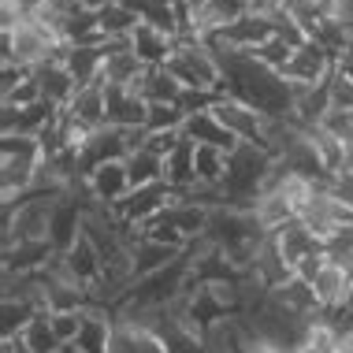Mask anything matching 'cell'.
I'll return each instance as SVG.
<instances>
[{
  "mask_svg": "<svg viewBox=\"0 0 353 353\" xmlns=\"http://www.w3.org/2000/svg\"><path fill=\"white\" fill-rule=\"evenodd\" d=\"M168 71L175 74L186 90H205V93H223V63L194 30L175 37V52L168 60Z\"/></svg>",
  "mask_w": 353,
  "mask_h": 353,
  "instance_id": "1",
  "label": "cell"
},
{
  "mask_svg": "<svg viewBox=\"0 0 353 353\" xmlns=\"http://www.w3.org/2000/svg\"><path fill=\"white\" fill-rule=\"evenodd\" d=\"M272 168V152L268 149H256V145H238L231 152V164H227V179H223V201L227 205H242L250 208L253 197L261 194L264 175Z\"/></svg>",
  "mask_w": 353,
  "mask_h": 353,
  "instance_id": "2",
  "label": "cell"
},
{
  "mask_svg": "<svg viewBox=\"0 0 353 353\" xmlns=\"http://www.w3.org/2000/svg\"><path fill=\"white\" fill-rule=\"evenodd\" d=\"M63 49H68V41H60V37L52 30H45L41 23H23L19 30L4 34V56H0V60L19 63V68H26L34 74L41 63H52V60L63 63Z\"/></svg>",
  "mask_w": 353,
  "mask_h": 353,
  "instance_id": "3",
  "label": "cell"
},
{
  "mask_svg": "<svg viewBox=\"0 0 353 353\" xmlns=\"http://www.w3.org/2000/svg\"><path fill=\"white\" fill-rule=\"evenodd\" d=\"M212 116L223 123L242 145L268 149V116H264L261 108H253L250 101L234 97V93H219L216 104H212Z\"/></svg>",
  "mask_w": 353,
  "mask_h": 353,
  "instance_id": "4",
  "label": "cell"
},
{
  "mask_svg": "<svg viewBox=\"0 0 353 353\" xmlns=\"http://www.w3.org/2000/svg\"><path fill=\"white\" fill-rule=\"evenodd\" d=\"M175 201H179V194L168 183L138 186V190H130V194L116 205V216L123 219V223H130V227H145V223H152V219L164 212V208H171Z\"/></svg>",
  "mask_w": 353,
  "mask_h": 353,
  "instance_id": "5",
  "label": "cell"
},
{
  "mask_svg": "<svg viewBox=\"0 0 353 353\" xmlns=\"http://www.w3.org/2000/svg\"><path fill=\"white\" fill-rule=\"evenodd\" d=\"M101 49H104L101 85H127V90H138L149 68L141 63V56L130 49V37H112V41H104Z\"/></svg>",
  "mask_w": 353,
  "mask_h": 353,
  "instance_id": "6",
  "label": "cell"
},
{
  "mask_svg": "<svg viewBox=\"0 0 353 353\" xmlns=\"http://www.w3.org/2000/svg\"><path fill=\"white\" fill-rule=\"evenodd\" d=\"M145 119H149V101L138 90L104 85V127L134 130V127H145Z\"/></svg>",
  "mask_w": 353,
  "mask_h": 353,
  "instance_id": "7",
  "label": "cell"
},
{
  "mask_svg": "<svg viewBox=\"0 0 353 353\" xmlns=\"http://www.w3.org/2000/svg\"><path fill=\"white\" fill-rule=\"evenodd\" d=\"M331 74H335V56L323 49L316 37H309V41L294 52V60H290V68L283 71V79L290 85H320V82H327Z\"/></svg>",
  "mask_w": 353,
  "mask_h": 353,
  "instance_id": "8",
  "label": "cell"
},
{
  "mask_svg": "<svg viewBox=\"0 0 353 353\" xmlns=\"http://www.w3.org/2000/svg\"><path fill=\"white\" fill-rule=\"evenodd\" d=\"M56 119H60V108H52L49 101H37L30 108H8V104H0V134L41 138V130H49Z\"/></svg>",
  "mask_w": 353,
  "mask_h": 353,
  "instance_id": "9",
  "label": "cell"
},
{
  "mask_svg": "<svg viewBox=\"0 0 353 353\" xmlns=\"http://www.w3.org/2000/svg\"><path fill=\"white\" fill-rule=\"evenodd\" d=\"M85 190H90V201L97 205H112L116 208L123 197L130 194V175H127V160H112L101 164L85 175Z\"/></svg>",
  "mask_w": 353,
  "mask_h": 353,
  "instance_id": "10",
  "label": "cell"
},
{
  "mask_svg": "<svg viewBox=\"0 0 353 353\" xmlns=\"http://www.w3.org/2000/svg\"><path fill=\"white\" fill-rule=\"evenodd\" d=\"M350 290H353V279L342 264H323V272L312 279V294H316V305L323 312H346V301H350Z\"/></svg>",
  "mask_w": 353,
  "mask_h": 353,
  "instance_id": "11",
  "label": "cell"
},
{
  "mask_svg": "<svg viewBox=\"0 0 353 353\" xmlns=\"http://www.w3.org/2000/svg\"><path fill=\"white\" fill-rule=\"evenodd\" d=\"M130 256H134V283H138V279H149V275L171 268L175 261H183V250H175V245H168V242H157V238L141 234L138 242L130 245Z\"/></svg>",
  "mask_w": 353,
  "mask_h": 353,
  "instance_id": "12",
  "label": "cell"
},
{
  "mask_svg": "<svg viewBox=\"0 0 353 353\" xmlns=\"http://www.w3.org/2000/svg\"><path fill=\"white\" fill-rule=\"evenodd\" d=\"M275 245H279L283 261L290 264V272L298 268L305 256H312L316 250H323V242L301 223V219H290L286 227H279V231H275Z\"/></svg>",
  "mask_w": 353,
  "mask_h": 353,
  "instance_id": "13",
  "label": "cell"
},
{
  "mask_svg": "<svg viewBox=\"0 0 353 353\" xmlns=\"http://www.w3.org/2000/svg\"><path fill=\"white\" fill-rule=\"evenodd\" d=\"M108 353H164V342H160V335L152 327L116 320V323H112Z\"/></svg>",
  "mask_w": 353,
  "mask_h": 353,
  "instance_id": "14",
  "label": "cell"
},
{
  "mask_svg": "<svg viewBox=\"0 0 353 353\" xmlns=\"http://www.w3.org/2000/svg\"><path fill=\"white\" fill-rule=\"evenodd\" d=\"M183 134L194 141V145H216V149H223V152H234L242 141H238L231 130L219 123L212 112H194V116H186V127H183Z\"/></svg>",
  "mask_w": 353,
  "mask_h": 353,
  "instance_id": "15",
  "label": "cell"
},
{
  "mask_svg": "<svg viewBox=\"0 0 353 353\" xmlns=\"http://www.w3.org/2000/svg\"><path fill=\"white\" fill-rule=\"evenodd\" d=\"M34 82L41 85V101H49L52 108H68L71 97H74V90H79V82L71 79V71L63 68L60 60L41 63V68L34 71Z\"/></svg>",
  "mask_w": 353,
  "mask_h": 353,
  "instance_id": "16",
  "label": "cell"
},
{
  "mask_svg": "<svg viewBox=\"0 0 353 353\" xmlns=\"http://www.w3.org/2000/svg\"><path fill=\"white\" fill-rule=\"evenodd\" d=\"M250 212H253L256 227H261L264 234H275L279 227L290 223V219H298L294 205L286 201L279 190H264V194H256V197H253V205H250Z\"/></svg>",
  "mask_w": 353,
  "mask_h": 353,
  "instance_id": "17",
  "label": "cell"
},
{
  "mask_svg": "<svg viewBox=\"0 0 353 353\" xmlns=\"http://www.w3.org/2000/svg\"><path fill=\"white\" fill-rule=\"evenodd\" d=\"M130 49L141 56L145 68H168L171 52H175V37L160 34L157 26H149V23H138V30L130 34Z\"/></svg>",
  "mask_w": 353,
  "mask_h": 353,
  "instance_id": "18",
  "label": "cell"
},
{
  "mask_svg": "<svg viewBox=\"0 0 353 353\" xmlns=\"http://www.w3.org/2000/svg\"><path fill=\"white\" fill-rule=\"evenodd\" d=\"M63 68L79 85H101L104 71V49L101 45H68L63 49Z\"/></svg>",
  "mask_w": 353,
  "mask_h": 353,
  "instance_id": "19",
  "label": "cell"
},
{
  "mask_svg": "<svg viewBox=\"0 0 353 353\" xmlns=\"http://www.w3.org/2000/svg\"><path fill=\"white\" fill-rule=\"evenodd\" d=\"M63 264H68V272H71L82 286L101 283V275H104V261H101L97 245H93L85 234L74 238V245H71L68 253H63Z\"/></svg>",
  "mask_w": 353,
  "mask_h": 353,
  "instance_id": "20",
  "label": "cell"
},
{
  "mask_svg": "<svg viewBox=\"0 0 353 353\" xmlns=\"http://www.w3.org/2000/svg\"><path fill=\"white\" fill-rule=\"evenodd\" d=\"M194 152H197V145L194 141H183L171 157L164 160V183L175 190V194H186V190H194L197 186V168H194Z\"/></svg>",
  "mask_w": 353,
  "mask_h": 353,
  "instance_id": "21",
  "label": "cell"
},
{
  "mask_svg": "<svg viewBox=\"0 0 353 353\" xmlns=\"http://www.w3.org/2000/svg\"><path fill=\"white\" fill-rule=\"evenodd\" d=\"M138 93H141L149 104H183L186 85L179 82L168 68H149L145 79H141V85H138Z\"/></svg>",
  "mask_w": 353,
  "mask_h": 353,
  "instance_id": "22",
  "label": "cell"
},
{
  "mask_svg": "<svg viewBox=\"0 0 353 353\" xmlns=\"http://www.w3.org/2000/svg\"><path fill=\"white\" fill-rule=\"evenodd\" d=\"M63 112H68L71 119L85 123L90 130L104 127V85H79L74 97H71V104Z\"/></svg>",
  "mask_w": 353,
  "mask_h": 353,
  "instance_id": "23",
  "label": "cell"
},
{
  "mask_svg": "<svg viewBox=\"0 0 353 353\" xmlns=\"http://www.w3.org/2000/svg\"><path fill=\"white\" fill-rule=\"evenodd\" d=\"M227 164H231V152L216 149V145H197L194 152V168H197V183L219 190L227 179Z\"/></svg>",
  "mask_w": 353,
  "mask_h": 353,
  "instance_id": "24",
  "label": "cell"
},
{
  "mask_svg": "<svg viewBox=\"0 0 353 353\" xmlns=\"http://www.w3.org/2000/svg\"><path fill=\"white\" fill-rule=\"evenodd\" d=\"M305 134H309V145L316 149V157H320V164L323 171H327L331 179H335V171H339V160H342V149H346V141H342L339 134H331L323 123H316V127H305Z\"/></svg>",
  "mask_w": 353,
  "mask_h": 353,
  "instance_id": "25",
  "label": "cell"
},
{
  "mask_svg": "<svg viewBox=\"0 0 353 353\" xmlns=\"http://www.w3.org/2000/svg\"><path fill=\"white\" fill-rule=\"evenodd\" d=\"M97 23H101V34H104V41H112V37H130L138 30V23H141V15L138 12H130L127 4H108V8H101L97 12Z\"/></svg>",
  "mask_w": 353,
  "mask_h": 353,
  "instance_id": "26",
  "label": "cell"
},
{
  "mask_svg": "<svg viewBox=\"0 0 353 353\" xmlns=\"http://www.w3.org/2000/svg\"><path fill=\"white\" fill-rule=\"evenodd\" d=\"M127 175H130V190L164 183V157L141 149V152H134V157H127Z\"/></svg>",
  "mask_w": 353,
  "mask_h": 353,
  "instance_id": "27",
  "label": "cell"
},
{
  "mask_svg": "<svg viewBox=\"0 0 353 353\" xmlns=\"http://www.w3.org/2000/svg\"><path fill=\"white\" fill-rule=\"evenodd\" d=\"M23 342L34 353H56L60 350V339H56V331H52V312H37V316L26 323Z\"/></svg>",
  "mask_w": 353,
  "mask_h": 353,
  "instance_id": "28",
  "label": "cell"
},
{
  "mask_svg": "<svg viewBox=\"0 0 353 353\" xmlns=\"http://www.w3.org/2000/svg\"><path fill=\"white\" fill-rule=\"evenodd\" d=\"M294 45H286L283 37H272V41H264L261 49H253V52H245V56H253L256 63H264L268 71H275V74H283L286 68H290V60H294Z\"/></svg>",
  "mask_w": 353,
  "mask_h": 353,
  "instance_id": "29",
  "label": "cell"
},
{
  "mask_svg": "<svg viewBox=\"0 0 353 353\" xmlns=\"http://www.w3.org/2000/svg\"><path fill=\"white\" fill-rule=\"evenodd\" d=\"M186 127V112L179 104H149V119L145 130L149 134H164V130H183Z\"/></svg>",
  "mask_w": 353,
  "mask_h": 353,
  "instance_id": "30",
  "label": "cell"
},
{
  "mask_svg": "<svg viewBox=\"0 0 353 353\" xmlns=\"http://www.w3.org/2000/svg\"><path fill=\"white\" fill-rule=\"evenodd\" d=\"M0 309H4V339H19V335L26 331V323L37 316V312H34L23 298H15V301H0Z\"/></svg>",
  "mask_w": 353,
  "mask_h": 353,
  "instance_id": "31",
  "label": "cell"
},
{
  "mask_svg": "<svg viewBox=\"0 0 353 353\" xmlns=\"http://www.w3.org/2000/svg\"><path fill=\"white\" fill-rule=\"evenodd\" d=\"M52 331L60 342H74L82 331V309H71V312H52Z\"/></svg>",
  "mask_w": 353,
  "mask_h": 353,
  "instance_id": "32",
  "label": "cell"
},
{
  "mask_svg": "<svg viewBox=\"0 0 353 353\" xmlns=\"http://www.w3.org/2000/svg\"><path fill=\"white\" fill-rule=\"evenodd\" d=\"M41 101V85L34 82V74L19 85L15 93H8V97H0V104H8V108H30V104Z\"/></svg>",
  "mask_w": 353,
  "mask_h": 353,
  "instance_id": "33",
  "label": "cell"
},
{
  "mask_svg": "<svg viewBox=\"0 0 353 353\" xmlns=\"http://www.w3.org/2000/svg\"><path fill=\"white\" fill-rule=\"evenodd\" d=\"M331 112H353V82L331 74Z\"/></svg>",
  "mask_w": 353,
  "mask_h": 353,
  "instance_id": "34",
  "label": "cell"
},
{
  "mask_svg": "<svg viewBox=\"0 0 353 353\" xmlns=\"http://www.w3.org/2000/svg\"><path fill=\"white\" fill-rule=\"evenodd\" d=\"M323 264H327V253L316 250L312 256H305V261L298 264V268H294V275H298L301 283H309V286H312V279H316V275L323 272Z\"/></svg>",
  "mask_w": 353,
  "mask_h": 353,
  "instance_id": "35",
  "label": "cell"
},
{
  "mask_svg": "<svg viewBox=\"0 0 353 353\" xmlns=\"http://www.w3.org/2000/svg\"><path fill=\"white\" fill-rule=\"evenodd\" d=\"M0 4H12L19 15H23V23H34L37 15H45L49 12V4L52 0H0Z\"/></svg>",
  "mask_w": 353,
  "mask_h": 353,
  "instance_id": "36",
  "label": "cell"
},
{
  "mask_svg": "<svg viewBox=\"0 0 353 353\" xmlns=\"http://www.w3.org/2000/svg\"><path fill=\"white\" fill-rule=\"evenodd\" d=\"M335 74H339V79H346V82H353V45L335 56Z\"/></svg>",
  "mask_w": 353,
  "mask_h": 353,
  "instance_id": "37",
  "label": "cell"
},
{
  "mask_svg": "<svg viewBox=\"0 0 353 353\" xmlns=\"http://www.w3.org/2000/svg\"><path fill=\"white\" fill-rule=\"evenodd\" d=\"M335 179H342V183H353V145H350V141H346V149H342V160H339Z\"/></svg>",
  "mask_w": 353,
  "mask_h": 353,
  "instance_id": "38",
  "label": "cell"
},
{
  "mask_svg": "<svg viewBox=\"0 0 353 353\" xmlns=\"http://www.w3.org/2000/svg\"><path fill=\"white\" fill-rule=\"evenodd\" d=\"M183 4V12H186V19H194V15H201L205 8H208V0H179Z\"/></svg>",
  "mask_w": 353,
  "mask_h": 353,
  "instance_id": "39",
  "label": "cell"
},
{
  "mask_svg": "<svg viewBox=\"0 0 353 353\" xmlns=\"http://www.w3.org/2000/svg\"><path fill=\"white\" fill-rule=\"evenodd\" d=\"M82 8H90V12H101V8H108V4H116V0H79Z\"/></svg>",
  "mask_w": 353,
  "mask_h": 353,
  "instance_id": "40",
  "label": "cell"
},
{
  "mask_svg": "<svg viewBox=\"0 0 353 353\" xmlns=\"http://www.w3.org/2000/svg\"><path fill=\"white\" fill-rule=\"evenodd\" d=\"M339 353H353V327L342 335V342H339Z\"/></svg>",
  "mask_w": 353,
  "mask_h": 353,
  "instance_id": "41",
  "label": "cell"
},
{
  "mask_svg": "<svg viewBox=\"0 0 353 353\" xmlns=\"http://www.w3.org/2000/svg\"><path fill=\"white\" fill-rule=\"evenodd\" d=\"M56 353H82V350H79V342H60V350H56Z\"/></svg>",
  "mask_w": 353,
  "mask_h": 353,
  "instance_id": "42",
  "label": "cell"
},
{
  "mask_svg": "<svg viewBox=\"0 0 353 353\" xmlns=\"http://www.w3.org/2000/svg\"><path fill=\"white\" fill-rule=\"evenodd\" d=\"M346 312H350V320H353V290H350V301H346Z\"/></svg>",
  "mask_w": 353,
  "mask_h": 353,
  "instance_id": "43",
  "label": "cell"
}]
</instances>
